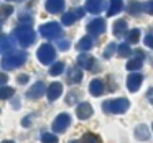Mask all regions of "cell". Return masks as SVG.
<instances>
[{
	"instance_id": "obj_1",
	"label": "cell",
	"mask_w": 153,
	"mask_h": 143,
	"mask_svg": "<svg viewBox=\"0 0 153 143\" xmlns=\"http://www.w3.org/2000/svg\"><path fill=\"white\" fill-rule=\"evenodd\" d=\"M13 36L17 38L18 44H20V46H23V48L31 46V44L35 43V40H36V35H35L33 28H31L30 25H25V23L15 28Z\"/></svg>"
},
{
	"instance_id": "obj_2",
	"label": "cell",
	"mask_w": 153,
	"mask_h": 143,
	"mask_svg": "<svg viewBox=\"0 0 153 143\" xmlns=\"http://www.w3.org/2000/svg\"><path fill=\"white\" fill-rule=\"evenodd\" d=\"M128 99H110L102 104V110L105 113H123L128 109Z\"/></svg>"
},
{
	"instance_id": "obj_3",
	"label": "cell",
	"mask_w": 153,
	"mask_h": 143,
	"mask_svg": "<svg viewBox=\"0 0 153 143\" xmlns=\"http://www.w3.org/2000/svg\"><path fill=\"white\" fill-rule=\"evenodd\" d=\"M25 61H27V53H25V51H18V53L4 56V59H2V67L10 71V69H15V67H20L22 64H25Z\"/></svg>"
},
{
	"instance_id": "obj_4",
	"label": "cell",
	"mask_w": 153,
	"mask_h": 143,
	"mask_svg": "<svg viewBox=\"0 0 153 143\" xmlns=\"http://www.w3.org/2000/svg\"><path fill=\"white\" fill-rule=\"evenodd\" d=\"M40 33L43 35L46 40H56L58 36L63 35V30L61 27L56 23V21H50V23H45L40 27Z\"/></svg>"
},
{
	"instance_id": "obj_5",
	"label": "cell",
	"mask_w": 153,
	"mask_h": 143,
	"mask_svg": "<svg viewBox=\"0 0 153 143\" xmlns=\"http://www.w3.org/2000/svg\"><path fill=\"white\" fill-rule=\"evenodd\" d=\"M36 56H38V61H40L41 64H51L54 59V56H56V51H54V48L51 46V44H41L40 48H38L36 51Z\"/></svg>"
},
{
	"instance_id": "obj_6",
	"label": "cell",
	"mask_w": 153,
	"mask_h": 143,
	"mask_svg": "<svg viewBox=\"0 0 153 143\" xmlns=\"http://www.w3.org/2000/svg\"><path fill=\"white\" fill-rule=\"evenodd\" d=\"M87 31H89L92 36H99L105 31V20L104 18H94L92 21L87 23Z\"/></svg>"
},
{
	"instance_id": "obj_7",
	"label": "cell",
	"mask_w": 153,
	"mask_h": 143,
	"mask_svg": "<svg viewBox=\"0 0 153 143\" xmlns=\"http://www.w3.org/2000/svg\"><path fill=\"white\" fill-rule=\"evenodd\" d=\"M69 123H71V115H68V113H59L53 122V130L56 133H61L69 127Z\"/></svg>"
},
{
	"instance_id": "obj_8",
	"label": "cell",
	"mask_w": 153,
	"mask_h": 143,
	"mask_svg": "<svg viewBox=\"0 0 153 143\" xmlns=\"http://www.w3.org/2000/svg\"><path fill=\"white\" fill-rule=\"evenodd\" d=\"M142 82H143V76L140 73H133L127 77V87H128L130 92H137L142 86Z\"/></svg>"
},
{
	"instance_id": "obj_9",
	"label": "cell",
	"mask_w": 153,
	"mask_h": 143,
	"mask_svg": "<svg viewBox=\"0 0 153 143\" xmlns=\"http://www.w3.org/2000/svg\"><path fill=\"white\" fill-rule=\"evenodd\" d=\"M77 64H79L81 67H84V69H87V71H92V69H96L97 61H96V58L91 56V54H79V56H77Z\"/></svg>"
},
{
	"instance_id": "obj_10",
	"label": "cell",
	"mask_w": 153,
	"mask_h": 143,
	"mask_svg": "<svg viewBox=\"0 0 153 143\" xmlns=\"http://www.w3.org/2000/svg\"><path fill=\"white\" fill-rule=\"evenodd\" d=\"M45 94V82H41V81H38V82H35L33 86L28 89V92H27V96H28V99H33V100H36V99H40L41 96Z\"/></svg>"
},
{
	"instance_id": "obj_11",
	"label": "cell",
	"mask_w": 153,
	"mask_h": 143,
	"mask_svg": "<svg viewBox=\"0 0 153 143\" xmlns=\"http://www.w3.org/2000/svg\"><path fill=\"white\" fill-rule=\"evenodd\" d=\"M15 50V44L10 36L7 35H0V54H10Z\"/></svg>"
},
{
	"instance_id": "obj_12",
	"label": "cell",
	"mask_w": 153,
	"mask_h": 143,
	"mask_svg": "<svg viewBox=\"0 0 153 143\" xmlns=\"http://www.w3.org/2000/svg\"><path fill=\"white\" fill-rule=\"evenodd\" d=\"M76 113H77V117H79L81 120L91 119V117H92V105H91V104H87V102L79 104V105H77Z\"/></svg>"
},
{
	"instance_id": "obj_13",
	"label": "cell",
	"mask_w": 153,
	"mask_h": 143,
	"mask_svg": "<svg viewBox=\"0 0 153 143\" xmlns=\"http://www.w3.org/2000/svg\"><path fill=\"white\" fill-rule=\"evenodd\" d=\"M61 94H63V84L59 82H53L46 89V96L50 100H56L58 97H61Z\"/></svg>"
},
{
	"instance_id": "obj_14",
	"label": "cell",
	"mask_w": 153,
	"mask_h": 143,
	"mask_svg": "<svg viewBox=\"0 0 153 143\" xmlns=\"http://www.w3.org/2000/svg\"><path fill=\"white\" fill-rule=\"evenodd\" d=\"M104 5H105L104 0H87L86 10L91 12V13H100V12L104 10Z\"/></svg>"
},
{
	"instance_id": "obj_15",
	"label": "cell",
	"mask_w": 153,
	"mask_h": 143,
	"mask_svg": "<svg viewBox=\"0 0 153 143\" xmlns=\"http://www.w3.org/2000/svg\"><path fill=\"white\" fill-rule=\"evenodd\" d=\"M45 5L50 13H59L64 10V0H46Z\"/></svg>"
},
{
	"instance_id": "obj_16",
	"label": "cell",
	"mask_w": 153,
	"mask_h": 143,
	"mask_svg": "<svg viewBox=\"0 0 153 143\" xmlns=\"http://www.w3.org/2000/svg\"><path fill=\"white\" fill-rule=\"evenodd\" d=\"M89 92L92 94V96H96V97L102 96V94H104V81H102V79H94V81H91V84H89Z\"/></svg>"
},
{
	"instance_id": "obj_17",
	"label": "cell",
	"mask_w": 153,
	"mask_h": 143,
	"mask_svg": "<svg viewBox=\"0 0 153 143\" xmlns=\"http://www.w3.org/2000/svg\"><path fill=\"white\" fill-rule=\"evenodd\" d=\"M81 81H82V71H81V67H69L68 82L69 84H79Z\"/></svg>"
},
{
	"instance_id": "obj_18",
	"label": "cell",
	"mask_w": 153,
	"mask_h": 143,
	"mask_svg": "<svg viewBox=\"0 0 153 143\" xmlns=\"http://www.w3.org/2000/svg\"><path fill=\"white\" fill-rule=\"evenodd\" d=\"M135 138L140 140V142H146V140L150 138V128L146 125H137L135 128Z\"/></svg>"
},
{
	"instance_id": "obj_19",
	"label": "cell",
	"mask_w": 153,
	"mask_h": 143,
	"mask_svg": "<svg viewBox=\"0 0 153 143\" xmlns=\"http://www.w3.org/2000/svg\"><path fill=\"white\" fill-rule=\"evenodd\" d=\"M122 7H123V2H122V0H110L107 15H109V17H114V15H117L120 10H122Z\"/></svg>"
},
{
	"instance_id": "obj_20",
	"label": "cell",
	"mask_w": 153,
	"mask_h": 143,
	"mask_svg": "<svg viewBox=\"0 0 153 143\" xmlns=\"http://www.w3.org/2000/svg\"><path fill=\"white\" fill-rule=\"evenodd\" d=\"M125 31H127V21L125 20H117L114 23V35L115 36H123Z\"/></svg>"
},
{
	"instance_id": "obj_21",
	"label": "cell",
	"mask_w": 153,
	"mask_h": 143,
	"mask_svg": "<svg viewBox=\"0 0 153 143\" xmlns=\"http://www.w3.org/2000/svg\"><path fill=\"white\" fill-rule=\"evenodd\" d=\"M92 46H94V41H92V38H91V36L81 38V41L77 43V50H79V51H87V50H91Z\"/></svg>"
},
{
	"instance_id": "obj_22",
	"label": "cell",
	"mask_w": 153,
	"mask_h": 143,
	"mask_svg": "<svg viewBox=\"0 0 153 143\" xmlns=\"http://www.w3.org/2000/svg\"><path fill=\"white\" fill-rule=\"evenodd\" d=\"M82 143H102V138H100L97 133L86 132V133L82 135Z\"/></svg>"
},
{
	"instance_id": "obj_23",
	"label": "cell",
	"mask_w": 153,
	"mask_h": 143,
	"mask_svg": "<svg viewBox=\"0 0 153 143\" xmlns=\"http://www.w3.org/2000/svg\"><path fill=\"white\" fill-rule=\"evenodd\" d=\"M140 67H142V58H133V59H130L128 63H127V69L128 71H138Z\"/></svg>"
},
{
	"instance_id": "obj_24",
	"label": "cell",
	"mask_w": 153,
	"mask_h": 143,
	"mask_svg": "<svg viewBox=\"0 0 153 143\" xmlns=\"http://www.w3.org/2000/svg\"><path fill=\"white\" fill-rule=\"evenodd\" d=\"M142 10H143V5L140 4V2H135V0H132V2L128 4V13H132V15H138Z\"/></svg>"
},
{
	"instance_id": "obj_25",
	"label": "cell",
	"mask_w": 153,
	"mask_h": 143,
	"mask_svg": "<svg viewBox=\"0 0 153 143\" xmlns=\"http://www.w3.org/2000/svg\"><path fill=\"white\" fill-rule=\"evenodd\" d=\"M138 40H140V30H138V28L130 30L128 33H127V41H128L130 44H135Z\"/></svg>"
},
{
	"instance_id": "obj_26",
	"label": "cell",
	"mask_w": 153,
	"mask_h": 143,
	"mask_svg": "<svg viewBox=\"0 0 153 143\" xmlns=\"http://www.w3.org/2000/svg\"><path fill=\"white\" fill-rule=\"evenodd\" d=\"M64 71V63H61V61H58V63H54L53 66H51L50 69V74L51 76H59L61 73Z\"/></svg>"
},
{
	"instance_id": "obj_27",
	"label": "cell",
	"mask_w": 153,
	"mask_h": 143,
	"mask_svg": "<svg viewBox=\"0 0 153 143\" xmlns=\"http://www.w3.org/2000/svg\"><path fill=\"white\" fill-rule=\"evenodd\" d=\"M76 13L74 12H68V13L63 15V25H66V27H69V25H73L74 21H76Z\"/></svg>"
},
{
	"instance_id": "obj_28",
	"label": "cell",
	"mask_w": 153,
	"mask_h": 143,
	"mask_svg": "<svg viewBox=\"0 0 153 143\" xmlns=\"http://www.w3.org/2000/svg\"><path fill=\"white\" fill-rule=\"evenodd\" d=\"M41 142H43V143H58V136L54 135V133L43 132V133H41Z\"/></svg>"
},
{
	"instance_id": "obj_29",
	"label": "cell",
	"mask_w": 153,
	"mask_h": 143,
	"mask_svg": "<svg viewBox=\"0 0 153 143\" xmlns=\"http://www.w3.org/2000/svg\"><path fill=\"white\" fill-rule=\"evenodd\" d=\"M15 94V90L12 87H0V99H10L12 96Z\"/></svg>"
},
{
	"instance_id": "obj_30",
	"label": "cell",
	"mask_w": 153,
	"mask_h": 143,
	"mask_svg": "<svg viewBox=\"0 0 153 143\" xmlns=\"http://www.w3.org/2000/svg\"><path fill=\"white\" fill-rule=\"evenodd\" d=\"M117 44L115 43H110V44H107L105 46V50H104V58H107V59H109L110 56H112L114 53H115V50H117Z\"/></svg>"
},
{
	"instance_id": "obj_31",
	"label": "cell",
	"mask_w": 153,
	"mask_h": 143,
	"mask_svg": "<svg viewBox=\"0 0 153 143\" xmlns=\"http://www.w3.org/2000/svg\"><path fill=\"white\" fill-rule=\"evenodd\" d=\"M13 13V7L12 5H4V7H0V17L2 18H7L8 15Z\"/></svg>"
},
{
	"instance_id": "obj_32",
	"label": "cell",
	"mask_w": 153,
	"mask_h": 143,
	"mask_svg": "<svg viewBox=\"0 0 153 143\" xmlns=\"http://www.w3.org/2000/svg\"><path fill=\"white\" fill-rule=\"evenodd\" d=\"M119 54H120V56H122V58H127V56H130V54H132V50H130V46H128V44H120V46H119Z\"/></svg>"
},
{
	"instance_id": "obj_33",
	"label": "cell",
	"mask_w": 153,
	"mask_h": 143,
	"mask_svg": "<svg viewBox=\"0 0 153 143\" xmlns=\"http://www.w3.org/2000/svg\"><path fill=\"white\" fill-rule=\"evenodd\" d=\"M143 10H145L146 13L153 15V2H145V4H143Z\"/></svg>"
},
{
	"instance_id": "obj_34",
	"label": "cell",
	"mask_w": 153,
	"mask_h": 143,
	"mask_svg": "<svg viewBox=\"0 0 153 143\" xmlns=\"http://www.w3.org/2000/svg\"><path fill=\"white\" fill-rule=\"evenodd\" d=\"M143 41H145V46H148L150 50H153V35H146Z\"/></svg>"
},
{
	"instance_id": "obj_35",
	"label": "cell",
	"mask_w": 153,
	"mask_h": 143,
	"mask_svg": "<svg viewBox=\"0 0 153 143\" xmlns=\"http://www.w3.org/2000/svg\"><path fill=\"white\" fill-rule=\"evenodd\" d=\"M58 48H59V50H68V48H69V41H68V40L58 41Z\"/></svg>"
},
{
	"instance_id": "obj_36",
	"label": "cell",
	"mask_w": 153,
	"mask_h": 143,
	"mask_svg": "<svg viewBox=\"0 0 153 143\" xmlns=\"http://www.w3.org/2000/svg\"><path fill=\"white\" fill-rule=\"evenodd\" d=\"M7 81H8V76L5 73H2V71H0V86H5V84H7Z\"/></svg>"
},
{
	"instance_id": "obj_37",
	"label": "cell",
	"mask_w": 153,
	"mask_h": 143,
	"mask_svg": "<svg viewBox=\"0 0 153 143\" xmlns=\"http://www.w3.org/2000/svg\"><path fill=\"white\" fill-rule=\"evenodd\" d=\"M17 81H18L20 84H27V82H28V76H27V74H20V76L17 77Z\"/></svg>"
},
{
	"instance_id": "obj_38",
	"label": "cell",
	"mask_w": 153,
	"mask_h": 143,
	"mask_svg": "<svg viewBox=\"0 0 153 143\" xmlns=\"http://www.w3.org/2000/svg\"><path fill=\"white\" fill-rule=\"evenodd\" d=\"M77 96H79V92H73V96L68 97L66 102H68V104H74V102H76V97H77Z\"/></svg>"
},
{
	"instance_id": "obj_39",
	"label": "cell",
	"mask_w": 153,
	"mask_h": 143,
	"mask_svg": "<svg viewBox=\"0 0 153 143\" xmlns=\"http://www.w3.org/2000/svg\"><path fill=\"white\" fill-rule=\"evenodd\" d=\"M146 97H148V100H150V102L153 104V86H152V87H150V89H148V92H146Z\"/></svg>"
},
{
	"instance_id": "obj_40",
	"label": "cell",
	"mask_w": 153,
	"mask_h": 143,
	"mask_svg": "<svg viewBox=\"0 0 153 143\" xmlns=\"http://www.w3.org/2000/svg\"><path fill=\"white\" fill-rule=\"evenodd\" d=\"M74 13H76L77 18H81L84 15V8H76V10H74Z\"/></svg>"
},
{
	"instance_id": "obj_41",
	"label": "cell",
	"mask_w": 153,
	"mask_h": 143,
	"mask_svg": "<svg viewBox=\"0 0 153 143\" xmlns=\"http://www.w3.org/2000/svg\"><path fill=\"white\" fill-rule=\"evenodd\" d=\"M22 125H23V127H30V117H25L23 122H22Z\"/></svg>"
},
{
	"instance_id": "obj_42",
	"label": "cell",
	"mask_w": 153,
	"mask_h": 143,
	"mask_svg": "<svg viewBox=\"0 0 153 143\" xmlns=\"http://www.w3.org/2000/svg\"><path fill=\"white\" fill-rule=\"evenodd\" d=\"M133 54H137V58H142L143 59V51H135Z\"/></svg>"
},
{
	"instance_id": "obj_43",
	"label": "cell",
	"mask_w": 153,
	"mask_h": 143,
	"mask_svg": "<svg viewBox=\"0 0 153 143\" xmlns=\"http://www.w3.org/2000/svg\"><path fill=\"white\" fill-rule=\"evenodd\" d=\"M13 105H15V109H17V107L20 105V100H13Z\"/></svg>"
},
{
	"instance_id": "obj_44",
	"label": "cell",
	"mask_w": 153,
	"mask_h": 143,
	"mask_svg": "<svg viewBox=\"0 0 153 143\" xmlns=\"http://www.w3.org/2000/svg\"><path fill=\"white\" fill-rule=\"evenodd\" d=\"M2 143H13L12 140H5V142H2Z\"/></svg>"
},
{
	"instance_id": "obj_45",
	"label": "cell",
	"mask_w": 153,
	"mask_h": 143,
	"mask_svg": "<svg viewBox=\"0 0 153 143\" xmlns=\"http://www.w3.org/2000/svg\"><path fill=\"white\" fill-rule=\"evenodd\" d=\"M69 143H79V142H69Z\"/></svg>"
},
{
	"instance_id": "obj_46",
	"label": "cell",
	"mask_w": 153,
	"mask_h": 143,
	"mask_svg": "<svg viewBox=\"0 0 153 143\" xmlns=\"http://www.w3.org/2000/svg\"><path fill=\"white\" fill-rule=\"evenodd\" d=\"M152 128H153V123H152Z\"/></svg>"
},
{
	"instance_id": "obj_47",
	"label": "cell",
	"mask_w": 153,
	"mask_h": 143,
	"mask_svg": "<svg viewBox=\"0 0 153 143\" xmlns=\"http://www.w3.org/2000/svg\"><path fill=\"white\" fill-rule=\"evenodd\" d=\"M0 27H2V23H0Z\"/></svg>"
}]
</instances>
